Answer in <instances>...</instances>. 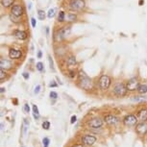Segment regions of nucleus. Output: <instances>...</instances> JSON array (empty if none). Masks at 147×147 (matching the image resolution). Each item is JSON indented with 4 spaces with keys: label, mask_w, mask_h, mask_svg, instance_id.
I'll return each mask as SVG.
<instances>
[{
    "label": "nucleus",
    "mask_w": 147,
    "mask_h": 147,
    "mask_svg": "<svg viewBox=\"0 0 147 147\" xmlns=\"http://www.w3.org/2000/svg\"><path fill=\"white\" fill-rule=\"evenodd\" d=\"M49 96H50L51 99H57L58 98V93L55 92V91H51L50 94H49Z\"/></svg>",
    "instance_id": "31"
},
{
    "label": "nucleus",
    "mask_w": 147,
    "mask_h": 147,
    "mask_svg": "<svg viewBox=\"0 0 147 147\" xmlns=\"http://www.w3.org/2000/svg\"><path fill=\"white\" fill-rule=\"evenodd\" d=\"M22 147H24V146H22Z\"/></svg>",
    "instance_id": "43"
},
{
    "label": "nucleus",
    "mask_w": 147,
    "mask_h": 147,
    "mask_svg": "<svg viewBox=\"0 0 147 147\" xmlns=\"http://www.w3.org/2000/svg\"><path fill=\"white\" fill-rule=\"evenodd\" d=\"M37 69H38V71H43V63H37Z\"/></svg>",
    "instance_id": "29"
},
{
    "label": "nucleus",
    "mask_w": 147,
    "mask_h": 147,
    "mask_svg": "<svg viewBox=\"0 0 147 147\" xmlns=\"http://www.w3.org/2000/svg\"><path fill=\"white\" fill-rule=\"evenodd\" d=\"M5 77H6V71L5 69L0 68V80H4Z\"/></svg>",
    "instance_id": "24"
},
{
    "label": "nucleus",
    "mask_w": 147,
    "mask_h": 147,
    "mask_svg": "<svg viewBox=\"0 0 147 147\" xmlns=\"http://www.w3.org/2000/svg\"><path fill=\"white\" fill-rule=\"evenodd\" d=\"M99 85L102 90H106L111 86V79L108 75H102L100 80H99Z\"/></svg>",
    "instance_id": "4"
},
{
    "label": "nucleus",
    "mask_w": 147,
    "mask_h": 147,
    "mask_svg": "<svg viewBox=\"0 0 147 147\" xmlns=\"http://www.w3.org/2000/svg\"><path fill=\"white\" fill-rule=\"evenodd\" d=\"M96 140H97L96 137H94L92 135H85L84 137L82 138V143L85 144V145L91 146L95 143Z\"/></svg>",
    "instance_id": "7"
},
{
    "label": "nucleus",
    "mask_w": 147,
    "mask_h": 147,
    "mask_svg": "<svg viewBox=\"0 0 147 147\" xmlns=\"http://www.w3.org/2000/svg\"><path fill=\"white\" fill-rule=\"evenodd\" d=\"M11 13H12V15L19 18V16H22V13H23V8L21 6H19V5H15V6L12 7Z\"/></svg>",
    "instance_id": "11"
},
{
    "label": "nucleus",
    "mask_w": 147,
    "mask_h": 147,
    "mask_svg": "<svg viewBox=\"0 0 147 147\" xmlns=\"http://www.w3.org/2000/svg\"><path fill=\"white\" fill-rule=\"evenodd\" d=\"M10 19L13 22H16V23H18V22H19V18H18V16H13V15H12V13H11V16H10Z\"/></svg>",
    "instance_id": "26"
},
{
    "label": "nucleus",
    "mask_w": 147,
    "mask_h": 147,
    "mask_svg": "<svg viewBox=\"0 0 147 147\" xmlns=\"http://www.w3.org/2000/svg\"><path fill=\"white\" fill-rule=\"evenodd\" d=\"M138 87H140V83H138V79L137 78H132L130 79L126 84V88H127V90L129 91H135L137 90Z\"/></svg>",
    "instance_id": "5"
},
{
    "label": "nucleus",
    "mask_w": 147,
    "mask_h": 147,
    "mask_svg": "<svg viewBox=\"0 0 147 147\" xmlns=\"http://www.w3.org/2000/svg\"><path fill=\"white\" fill-rule=\"evenodd\" d=\"M65 19H67V21H74V20H76V16L70 13V15L65 16Z\"/></svg>",
    "instance_id": "22"
},
{
    "label": "nucleus",
    "mask_w": 147,
    "mask_h": 147,
    "mask_svg": "<svg viewBox=\"0 0 147 147\" xmlns=\"http://www.w3.org/2000/svg\"><path fill=\"white\" fill-rule=\"evenodd\" d=\"M133 100H134V101H137V102H140V101H144V100H146V97L135 96L134 98H133Z\"/></svg>",
    "instance_id": "28"
},
{
    "label": "nucleus",
    "mask_w": 147,
    "mask_h": 147,
    "mask_svg": "<svg viewBox=\"0 0 147 147\" xmlns=\"http://www.w3.org/2000/svg\"><path fill=\"white\" fill-rule=\"evenodd\" d=\"M40 85H38L37 87L35 88L34 93H35V94H38V93H40Z\"/></svg>",
    "instance_id": "33"
},
{
    "label": "nucleus",
    "mask_w": 147,
    "mask_h": 147,
    "mask_svg": "<svg viewBox=\"0 0 147 147\" xmlns=\"http://www.w3.org/2000/svg\"><path fill=\"white\" fill-rule=\"evenodd\" d=\"M31 23L33 27H36V19L35 18H31Z\"/></svg>",
    "instance_id": "40"
},
{
    "label": "nucleus",
    "mask_w": 147,
    "mask_h": 147,
    "mask_svg": "<svg viewBox=\"0 0 147 147\" xmlns=\"http://www.w3.org/2000/svg\"><path fill=\"white\" fill-rule=\"evenodd\" d=\"M21 51L20 50H18V49H10L9 51V57L11 59H19V58L21 57Z\"/></svg>",
    "instance_id": "12"
},
{
    "label": "nucleus",
    "mask_w": 147,
    "mask_h": 147,
    "mask_svg": "<svg viewBox=\"0 0 147 147\" xmlns=\"http://www.w3.org/2000/svg\"><path fill=\"white\" fill-rule=\"evenodd\" d=\"M47 16H48L49 18H53V16H55V10L54 9H50V10L48 11V15H47Z\"/></svg>",
    "instance_id": "30"
},
{
    "label": "nucleus",
    "mask_w": 147,
    "mask_h": 147,
    "mask_svg": "<svg viewBox=\"0 0 147 147\" xmlns=\"http://www.w3.org/2000/svg\"><path fill=\"white\" fill-rule=\"evenodd\" d=\"M85 7L84 0H71L69 2V8L72 11H80Z\"/></svg>",
    "instance_id": "2"
},
{
    "label": "nucleus",
    "mask_w": 147,
    "mask_h": 147,
    "mask_svg": "<svg viewBox=\"0 0 147 147\" xmlns=\"http://www.w3.org/2000/svg\"><path fill=\"white\" fill-rule=\"evenodd\" d=\"M136 131L138 135L140 136H144L147 133V124L145 122H141V123H138L137 125V128H136Z\"/></svg>",
    "instance_id": "9"
},
{
    "label": "nucleus",
    "mask_w": 147,
    "mask_h": 147,
    "mask_svg": "<svg viewBox=\"0 0 147 147\" xmlns=\"http://www.w3.org/2000/svg\"><path fill=\"white\" fill-rule=\"evenodd\" d=\"M5 91V88H1V93H3Z\"/></svg>",
    "instance_id": "42"
},
{
    "label": "nucleus",
    "mask_w": 147,
    "mask_h": 147,
    "mask_svg": "<svg viewBox=\"0 0 147 147\" xmlns=\"http://www.w3.org/2000/svg\"><path fill=\"white\" fill-rule=\"evenodd\" d=\"M138 91L140 94H144L147 92V85H140V87L138 88Z\"/></svg>",
    "instance_id": "17"
},
{
    "label": "nucleus",
    "mask_w": 147,
    "mask_h": 147,
    "mask_svg": "<svg viewBox=\"0 0 147 147\" xmlns=\"http://www.w3.org/2000/svg\"><path fill=\"white\" fill-rule=\"evenodd\" d=\"M13 36L18 38V40H26L27 38V34L24 31H20V30H16L13 32Z\"/></svg>",
    "instance_id": "15"
},
{
    "label": "nucleus",
    "mask_w": 147,
    "mask_h": 147,
    "mask_svg": "<svg viewBox=\"0 0 147 147\" xmlns=\"http://www.w3.org/2000/svg\"><path fill=\"white\" fill-rule=\"evenodd\" d=\"M48 60H49V65H50V67L53 68V61H52V58L50 56L48 57Z\"/></svg>",
    "instance_id": "37"
},
{
    "label": "nucleus",
    "mask_w": 147,
    "mask_h": 147,
    "mask_svg": "<svg viewBox=\"0 0 147 147\" xmlns=\"http://www.w3.org/2000/svg\"><path fill=\"white\" fill-rule=\"evenodd\" d=\"M22 76H23V78L25 79V80L29 79V73H27V72H24V73L22 74Z\"/></svg>",
    "instance_id": "36"
},
{
    "label": "nucleus",
    "mask_w": 147,
    "mask_h": 147,
    "mask_svg": "<svg viewBox=\"0 0 147 147\" xmlns=\"http://www.w3.org/2000/svg\"><path fill=\"white\" fill-rule=\"evenodd\" d=\"M13 1H15V0H1L2 5H3L4 7H10L11 5L13 3Z\"/></svg>",
    "instance_id": "19"
},
{
    "label": "nucleus",
    "mask_w": 147,
    "mask_h": 147,
    "mask_svg": "<svg viewBox=\"0 0 147 147\" xmlns=\"http://www.w3.org/2000/svg\"><path fill=\"white\" fill-rule=\"evenodd\" d=\"M12 63L10 62L9 60H6V59H1L0 61V68L2 69H10L12 68Z\"/></svg>",
    "instance_id": "13"
},
{
    "label": "nucleus",
    "mask_w": 147,
    "mask_h": 147,
    "mask_svg": "<svg viewBox=\"0 0 147 147\" xmlns=\"http://www.w3.org/2000/svg\"><path fill=\"white\" fill-rule=\"evenodd\" d=\"M138 119L141 122H145L147 120V110H140L138 113Z\"/></svg>",
    "instance_id": "14"
},
{
    "label": "nucleus",
    "mask_w": 147,
    "mask_h": 147,
    "mask_svg": "<svg viewBox=\"0 0 147 147\" xmlns=\"http://www.w3.org/2000/svg\"><path fill=\"white\" fill-rule=\"evenodd\" d=\"M60 32L62 33L63 37H65V36L69 35V33H70V27H63V28L60 30Z\"/></svg>",
    "instance_id": "18"
},
{
    "label": "nucleus",
    "mask_w": 147,
    "mask_h": 147,
    "mask_svg": "<svg viewBox=\"0 0 147 147\" xmlns=\"http://www.w3.org/2000/svg\"><path fill=\"white\" fill-rule=\"evenodd\" d=\"M65 19V13L63 12H60L59 13V18H58V20H59L60 22H62Z\"/></svg>",
    "instance_id": "23"
},
{
    "label": "nucleus",
    "mask_w": 147,
    "mask_h": 147,
    "mask_svg": "<svg viewBox=\"0 0 147 147\" xmlns=\"http://www.w3.org/2000/svg\"><path fill=\"white\" fill-rule=\"evenodd\" d=\"M69 76H70L71 78H73V77L75 76V71H73V70H70V71H69Z\"/></svg>",
    "instance_id": "38"
},
{
    "label": "nucleus",
    "mask_w": 147,
    "mask_h": 147,
    "mask_svg": "<svg viewBox=\"0 0 147 147\" xmlns=\"http://www.w3.org/2000/svg\"><path fill=\"white\" fill-rule=\"evenodd\" d=\"M104 121L106 122L107 124H109V125H115L118 122V118L116 117L115 115H107L106 116L104 117Z\"/></svg>",
    "instance_id": "10"
},
{
    "label": "nucleus",
    "mask_w": 147,
    "mask_h": 147,
    "mask_svg": "<svg viewBox=\"0 0 147 147\" xmlns=\"http://www.w3.org/2000/svg\"><path fill=\"white\" fill-rule=\"evenodd\" d=\"M72 147H84V144H82V143H76V144H74Z\"/></svg>",
    "instance_id": "39"
},
{
    "label": "nucleus",
    "mask_w": 147,
    "mask_h": 147,
    "mask_svg": "<svg viewBox=\"0 0 147 147\" xmlns=\"http://www.w3.org/2000/svg\"><path fill=\"white\" fill-rule=\"evenodd\" d=\"M49 143H50V140H49L48 138H44L42 140V144H43V147H48L49 146Z\"/></svg>",
    "instance_id": "25"
},
{
    "label": "nucleus",
    "mask_w": 147,
    "mask_h": 147,
    "mask_svg": "<svg viewBox=\"0 0 147 147\" xmlns=\"http://www.w3.org/2000/svg\"><path fill=\"white\" fill-rule=\"evenodd\" d=\"M49 87H50V88H57V87H58V85H57L54 81H51V83L49 84Z\"/></svg>",
    "instance_id": "35"
},
{
    "label": "nucleus",
    "mask_w": 147,
    "mask_h": 147,
    "mask_svg": "<svg viewBox=\"0 0 147 147\" xmlns=\"http://www.w3.org/2000/svg\"><path fill=\"white\" fill-rule=\"evenodd\" d=\"M67 65L69 66H72V65H76V59L74 57H69L67 59Z\"/></svg>",
    "instance_id": "20"
},
{
    "label": "nucleus",
    "mask_w": 147,
    "mask_h": 147,
    "mask_svg": "<svg viewBox=\"0 0 147 147\" xmlns=\"http://www.w3.org/2000/svg\"><path fill=\"white\" fill-rule=\"evenodd\" d=\"M127 88H126V86H124L122 83H119V84L117 85H115V88H113V92H115V95H117V96H125L126 95V93H127Z\"/></svg>",
    "instance_id": "3"
},
{
    "label": "nucleus",
    "mask_w": 147,
    "mask_h": 147,
    "mask_svg": "<svg viewBox=\"0 0 147 147\" xmlns=\"http://www.w3.org/2000/svg\"><path fill=\"white\" fill-rule=\"evenodd\" d=\"M38 18L40 19V20H44V18H45V13H44V11L42 10H40L38 12Z\"/></svg>",
    "instance_id": "21"
},
{
    "label": "nucleus",
    "mask_w": 147,
    "mask_h": 147,
    "mask_svg": "<svg viewBox=\"0 0 147 147\" xmlns=\"http://www.w3.org/2000/svg\"><path fill=\"white\" fill-rule=\"evenodd\" d=\"M138 122V117L134 115H126L123 119V123L125 124L126 126H135Z\"/></svg>",
    "instance_id": "6"
},
{
    "label": "nucleus",
    "mask_w": 147,
    "mask_h": 147,
    "mask_svg": "<svg viewBox=\"0 0 147 147\" xmlns=\"http://www.w3.org/2000/svg\"><path fill=\"white\" fill-rule=\"evenodd\" d=\"M77 120V117H76V115H72L71 116V118H70V123L71 124H74L76 122Z\"/></svg>",
    "instance_id": "34"
},
{
    "label": "nucleus",
    "mask_w": 147,
    "mask_h": 147,
    "mask_svg": "<svg viewBox=\"0 0 147 147\" xmlns=\"http://www.w3.org/2000/svg\"><path fill=\"white\" fill-rule=\"evenodd\" d=\"M88 125L90 127H91V128H93V129L100 128V127H102V125H103V120L100 119L99 117L92 118L88 122Z\"/></svg>",
    "instance_id": "8"
},
{
    "label": "nucleus",
    "mask_w": 147,
    "mask_h": 147,
    "mask_svg": "<svg viewBox=\"0 0 147 147\" xmlns=\"http://www.w3.org/2000/svg\"><path fill=\"white\" fill-rule=\"evenodd\" d=\"M42 128L44 130H48L49 128H50V122H49V121H44L42 123Z\"/></svg>",
    "instance_id": "27"
},
{
    "label": "nucleus",
    "mask_w": 147,
    "mask_h": 147,
    "mask_svg": "<svg viewBox=\"0 0 147 147\" xmlns=\"http://www.w3.org/2000/svg\"><path fill=\"white\" fill-rule=\"evenodd\" d=\"M41 56H42V53H41V51H38V59H40Z\"/></svg>",
    "instance_id": "41"
},
{
    "label": "nucleus",
    "mask_w": 147,
    "mask_h": 147,
    "mask_svg": "<svg viewBox=\"0 0 147 147\" xmlns=\"http://www.w3.org/2000/svg\"><path fill=\"white\" fill-rule=\"evenodd\" d=\"M79 86H80V88H84L86 90H90L91 86H92L90 78L83 71L79 72Z\"/></svg>",
    "instance_id": "1"
},
{
    "label": "nucleus",
    "mask_w": 147,
    "mask_h": 147,
    "mask_svg": "<svg viewBox=\"0 0 147 147\" xmlns=\"http://www.w3.org/2000/svg\"><path fill=\"white\" fill-rule=\"evenodd\" d=\"M33 116L36 120H38V118H40V113H38V109L36 105H33Z\"/></svg>",
    "instance_id": "16"
},
{
    "label": "nucleus",
    "mask_w": 147,
    "mask_h": 147,
    "mask_svg": "<svg viewBox=\"0 0 147 147\" xmlns=\"http://www.w3.org/2000/svg\"><path fill=\"white\" fill-rule=\"evenodd\" d=\"M23 111H24V113H30V107H29L28 104H24Z\"/></svg>",
    "instance_id": "32"
}]
</instances>
